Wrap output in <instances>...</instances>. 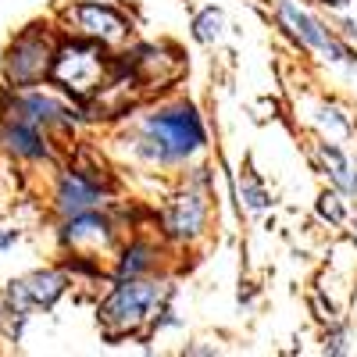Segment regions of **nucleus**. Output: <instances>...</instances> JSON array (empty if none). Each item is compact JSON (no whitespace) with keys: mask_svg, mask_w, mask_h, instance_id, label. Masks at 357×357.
Segmentation results:
<instances>
[{"mask_svg":"<svg viewBox=\"0 0 357 357\" xmlns=\"http://www.w3.org/2000/svg\"><path fill=\"white\" fill-rule=\"evenodd\" d=\"M354 236H357V232H354Z\"/></svg>","mask_w":357,"mask_h":357,"instance_id":"obj_19","label":"nucleus"},{"mask_svg":"<svg viewBox=\"0 0 357 357\" xmlns=\"http://www.w3.org/2000/svg\"><path fill=\"white\" fill-rule=\"evenodd\" d=\"M321 161H325V168H329V175H333V183H336L343 193H357V172H354L350 158L340 151V146L325 143V146H321Z\"/></svg>","mask_w":357,"mask_h":357,"instance_id":"obj_11","label":"nucleus"},{"mask_svg":"<svg viewBox=\"0 0 357 357\" xmlns=\"http://www.w3.org/2000/svg\"><path fill=\"white\" fill-rule=\"evenodd\" d=\"M161 296H165V289H158L154 282L122 279V286L104 301L100 321L107 325V329H114V333H132V329H139L143 321L154 318V311L161 307Z\"/></svg>","mask_w":357,"mask_h":357,"instance_id":"obj_3","label":"nucleus"},{"mask_svg":"<svg viewBox=\"0 0 357 357\" xmlns=\"http://www.w3.org/2000/svg\"><path fill=\"white\" fill-rule=\"evenodd\" d=\"M4 143L11 146L15 154H25V158H43V154H47V146H43L36 126H33V122H22V118H18L15 126L4 129Z\"/></svg>","mask_w":357,"mask_h":357,"instance_id":"obj_10","label":"nucleus"},{"mask_svg":"<svg viewBox=\"0 0 357 357\" xmlns=\"http://www.w3.org/2000/svg\"><path fill=\"white\" fill-rule=\"evenodd\" d=\"M61 114H65L61 104H54L50 97H40V93L22 97V104H18V118H22V122H33V126H40V122H57Z\"/></svg>","mask_w":357,"mask_h":357,"instance_id":"obj_12","label":"nucleus"},{"mask_svg":"<svg viewBox=\"0 0 357 357\" xmlns=\"http://www.w3.org/2000/svg\"><path fill=\"white\" fill-rule=\"evenodd\" d=\"M11 240H15V236H11V232H0V250H4V247H8Z\"/></svg>","mask_w":357,"mask_h":357,"instance_id":"obj_17","label":"nucleus"},{"mask_svg":"<svg viewBox=\"0 0 357 357\" xmlns=\"http://www.w3.org/2000/svg\"><path fill=\"white\" fill-rule=\"evenodd\" d=\"M61 293H65L61 272H36V275H25V279L8 286V304L18 314H25L29 307H50Z\"/></svg>","mask_w":357,"mask_h":357,"instance_id":"obj_6","label":"nucleus"},{"mask_svg":"<svg viewBox=\"0 0 357 357\" xmlns=\"http://www.w3.org/2000/svg\"><path fill=\"white\" fill-rule=\"evenodd\" d=\"M97 200H100L97 186H93V183H86V178H82L79 172H72V175H65V178H61V193H57V207H61L65 215H72V218H75V215L93 211Z\"/></svg>","mask_w":357,"mask_h":357,"instance_id":"obj_9","label":"nucleus"},{"mask_svg":"<svg viewBox=\"0 0 357 357\" xmlns=\"http://www.w3.org/2000/svg\"><path fill=\"white\" fill-rule=\"evenodd\" d=\"M54 65L50 43L43 36H22L11 50H8V79L15 86H33L40 82Z\"/></svg>","mask_w":357,"mask_h":357,"instance_id":"obj_4","label":"nucleus"},{"mask_svg":"<svg viewBox=\"0 0 357 357\" xmlns=\"http://www.w3.org/2000/svg\"><path fill=\"white\" fill-rule=\"evenodd\" d=\"M75 18H79V25L86 29L93 40H100V43H111V40H122L126 36V22H122V15H114L111 8H100V4H82L79 11H75Z\"/></svg>","mask_w":357,"mask_h":357,"instance_id":"obj_8","label":"nucleus"},{"mask_svg":"<svg viewBox=\"0 0 357 357\" xmlns=\"http://www.w3.org/2000/svg\"><path fill=\"white\" fill-rule=\"evenodd\" d=\"M50 79L72 97H93L107 82V57L97 43H68L54 54Z\"/></svg>","mask_w":357,"mask_h":357,"instance_id":"obj_2","label":"nucleus"},{"mask_svg":"<svg viewBox=\"0 0 357 357\" xmlns=\"http://www.w3.org/2000/svg\"><path fill=\"white\" fill-rule=\"evenodd\" d=\"M325 4H347V0H325Z\"/></svg>","mask_w":357,"mask_h":357,"instance_id":"obj_18","label":"nucleus"},{"mask_svg":"<svg viewBox=\"0 0 357 357\" xmlns=\"http://www.w3.org/2000/svg\"><path fill=\"white\" fill-rule=\"evenodd\" d=\"M218 33H222V11L207 8V11L197 18V40H200V43H211V40H218Z\"/></svg>","mask_w":357,"mask_h":357,"instance_id":"obj_14","label":"nucleus"},{"mask_svg":"<svg viewBox=\"0 0 357 357\" xmlns=\"http://www.w3.org/2000/svg\"><path fill=\"white\" fill-rule=\"evenodd\" d=\"M243 200L254 207V211H261V207L268 204V197H264V190L254 183V175H247V183H243Z\"/></svg>","mask_w":357,"mask_h":357,"instance_id":"obj_15","label":"nucleus"},{"mask_svg":"<svg viewBox=\"0 0 357 357\" xmlns=\"http://www.w3.org/2000/svg\"><path fill=\"white\" fill-rule=\"evenodd\" d=\"M200 146H204V129L197 122V114L178 107V111L146 118L139 154L151 161H178V158H190L193 151H200Z\"/></svg>","mask_w":357,"mask_h":357,"instance_id":"obj_1","label":"nucleus"},{"mask_svg":"<svg viewBox=\"0 0 357 357\" xmlns=\"http://www.w3.org/2000/svg\"><path fill=\"white\" fill-rule=\"evenodd\" d=\"M318 211H321L325 218L340 222V218H343V204H340V197H336V193H325V197L318 200Z\"/></svg>","mask_w":357,"mask_h":357,"instance_id":"obj_16","label":"nucleus"},{"mask_svg":"<svg viewBox=\"0 0 357 357\" xmlns=\"http://www.w3.org/2000/svg\"><path fill=\"white\" fill-rule=\"evenodd\" d=\"M279 22L289 29V33L301 40L307 50H318V54H325L329 61H343V57H350L333 36H329V29H321L311 15H304L301 8L293 4V0H282L279 4Z\"/></svg>","mask_w":357,"mask_h":357,"instance_id":"obj_5","label":"nucleus"},{"mask_svg":"<svg viewBox=\"0 0 357 357\" xmlns=\"http://www.w3.org/2000/svg\"><path fill=\"white\" fill-rule=\"evenodd\" d=\"M204 215H207L204 197L183 193V197L172 204V211H168L165 225H168V232L175 236V240H190V236H197V232L204 229Z\"/></svg>","mask_w":357,"mask_h":357,"instance_id":"obj_7","label":"nucleus"},{"mask_svg":"<svg viewBox=\"0 0 357 357\" xmlns=\"http://www.w3.org/2000/svg\"><path fill=\"white\" fill-rule=\"evenodd\" d=\"M146 268H151V250H146L143 243H136V247H129V250H126L122 268H118V275H122V279H136L139 272H146Z\"/></svg>","mask_w":357,"mask_h":357,"instance_id":"obj_13","label":"nucleus"}]
</instances>
